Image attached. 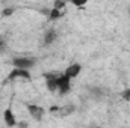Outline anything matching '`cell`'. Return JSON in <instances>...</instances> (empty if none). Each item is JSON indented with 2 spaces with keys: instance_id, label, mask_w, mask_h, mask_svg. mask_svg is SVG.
<instances>
[{
  "instance_id": "obj_14",
  "label": "cell",
  "mask_w": 130,
  "mask_h": 128,
  "mask_svg": "<svg viewBox=\"0 0 130 128\" xmlns=\"http://www.w3.org/2000/svg\"><path fill=\"white\" fill-rule=\"evenodd\" d=\"M129 15H130V6H129Z\"/></svg>"
},
{
  "instance_id": "obj_4",
  "label": "cell",
  "mask_w": 130,
  "mask_h": 128,
  "mask_svg": "<svg viewBox=\"0 0 130 128\" xmlns=\"http://www.w3.org/2000/svg\"><path fill=\"white\" fill-rule=\"evenodd\" d=\"M27 112L32 116V119L38 121V122H41L44 115H45V110L41 105H36V104H27Z\"/></svg>"
},
{
  "instance_id": "obj_13",
  "label": "cell",
  "mask_w": 130,
  "mask_h": 128,
  "mask_svg": "<svg viewBox=\"0 0 130 128\" xmlns=\"http://www.w3.org/2000/svg\"><path fill=\"white\" fill-rule=\"evenodd\" d=\"M9 15H12V9L11 8H8V9L3 11V17H9Z\"/></svg>"
},
{
  "instance_id": "obj_1",
  "label": "cell",
  "mask_w": 130,
  "mask_h": 128,
  "mask_svg": "<svg viewBox=\"0 0 130 128\" xmlns=\"http://www.w3.org/2000/svg\"><path fill=\"white\" fill-rule=\"evenodd\" d=\"M18 78H21V80H32V75H30V72L27 71V69H20V68H12V71L8 74V81H14V80H18Z\"/></svg>"
},
{
  "instance_id": "obj_6",
  "label": "cell",
  "mask_w": 130,
  "mask_h": 128,
  "mask_svg": "<svg viewBox=\"0 0 130 128\" xmlns=\"http://www.w3.org/2000/svg\"><path fill=\"white\" fill-rule=\"evenodd\" d=\"M3 121H5V124L9 128H14V127L18 125V121H17V118H15V115H14V112H12L11 107H8V109L5 110V113H3Z\"/></svg>"
},
{
  "instance_id": "obj_9",
  "label": "cell",
  "mask_w": 130,
  "mask_h": 128,
  "mask_svg": "<svg viewBox=\"0 0 130 128\" xmlns=\"http://www.w3.org/2000/svg\"><path fill=\"white\" fill-rule=\"evenodd\" d=\"M62 15H64V12H62V11L52 9V11H50V14H48V18H50V20H58V18H61Z\"/></svg>"
},
{
  "instance_id": "obj_8",
  "label": "cell",
  "mask_w": 130,
  "mask_h": 128,
  "mask_svg": "<svg viewBox=\"0 0 130 128\" xmlns=\"http://www.w3.org/2000/svg\"><path fill=\"white\" fill-rule=\"evenodd\" d=\"M56 39H58V30L56 29H48L47 32L44 33V44L45 45L53 44Z\"/></svg>"
},
{
  "instance_id": "obj_12",
  "label": "cell",
  "mask_w": 130,
  "mask_h": 128,
  "mask_svg": "<svg viewBox=\"0 0 130 128\" xmlns=\"http://www.w3.org/2000/svg\"><path fill=\"white\" fill-rule=\"evenodd\" d=\"M6 50V42L3 38H0V51H5Z\"/></svg>"
},
{
  "instance_id": "obj_11",
  "label": "cell",
  "mask_w": 130,
  "mask_h": 128,
  "mask_svg": "<svg viewBox=\"0 0 130 128\" xmlns=\"http://www.w3.org/2000/svg\"><path fill=\"white\" fill-rule=\"evenodd\" d=\"M121 96H123V99H126V101H130V86L121 94Z\"/></svg>"
},
{
  "instance_id": "obj_2",
  "label": "cell",
  "mask_w": 130,
  "mask_h": 128,
  "mask_svg": "<svg viewBox=\"0 0 130 128\" xmlns=\"http://www.w3.org/2000/svg\"><path fill=\"white\" fill-rule=\"evenodd\" d=\"M14 68H20V69H27L30 71L33 66L36 65V60L33 57H15L12 60Z\"/></svg>"
},
{
  "instance_id": "obj_5",
  "label": "cell",
  "mask_w": 130,
  "mask_h": 128,
  "mask_svg": "<svg viewBox=\"0 0 130 128\" xmlns=\"http://www.w3.org/2000/svg\"><path fill=\"white\" fill-rule=\"evenodd\" d=\"M82 69H83V68H82V65L76 62V63L68 65V66H67V69L64 71V74L68 77V78H70V80H73V78H77V77L80 75Z\"/></svg>"
},
{
  "instance_id": "obj_3",
  "label": "cell",
  "mask_w": 130,
  "mask_h": 128,
  "mask_svg": "<svg viewBox=\"0 0 130 128\" xmlns=\"http://www.w3.org/2000/svg\"><path fill=\"white\" fill-rule=\"evenodd\" d=\"M71 89V80L65 75L64 72L62 74H58V94L59 95H65L68 94Z\"/></svg>"
},
{
  "instance_id": "obj_7",
  "label": "cell",
  "mask_w": 130,
  "mask_h": 128,
  "mask_svg": "<svg viewBox=\"0 0 130 128\" xmlns=\"http://www.w3.org/2000/svg\"><path fill=\"white\" fill-rule=\"evenodd\" d=\"M45 86L48 92H58V74H45Z\"/></svg>"
},
{
  "instance_id": "obj_10",
  "label": "cell",
  "mask_w": 130,
  "mask_h": 128,
  "mask_svg": "<svg viewBox=\"0 0 130 128\" xmlns=\"http://www.w3.org/2000/svg\"><path fill=\"white\" fill-rule=\"evenodd\" d=\"M65 6H67V2H62V0H58V2L53 3V9H58V11L65 9Z\"/></svg>"
}]
</instances>
